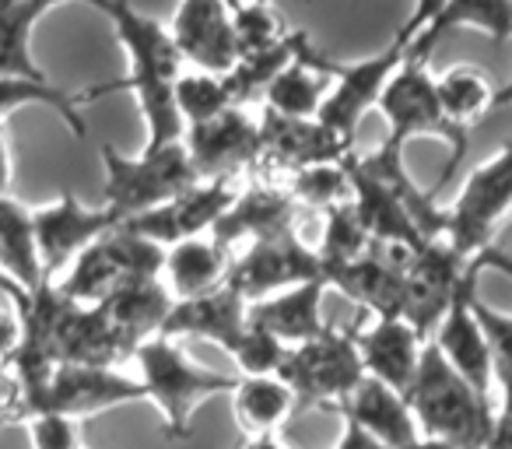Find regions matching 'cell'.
I'll list each match as a JSON object with an SVG mask.
<instances>
[{
  "label": "cell",
  "instance_id": "6da1fadb",
  "mask_svg": "<svg viewBox=\"0 0 512 449\" xmlns=\"http://www.w3.org/2000/svg\"><path fill=\"white\" fill-rule=\"evenodd\" d=\"M92 8L113 22L116 36H120L123 50L130 57V71L120 81H106V85L85 88L81 99L99 102L113 92H130L141 106L144 127H148V144L144 148H162V144L183 141L186 123L176 109V78L183 74V57H179L176 43H172L169 25L155 22V18L141 15L130 0H92Z\"/></svg>",
  "mask_w": 512,
  "mask_h": 449
},
{
  "label": "cell",
  "instance_id": "7a4b0ae2",
  "mask_svg": "<svg viewBox=\"0 0 512 449\" xmlns=\"http://www.w3.org/2000/svg\"><path fill=\"white\" fill-rule=\"evenodd\" d=\"M404 397L421 435L449 442L453 449H484L495 425L491 397L463 383L432 341L421 348L418 376Z\"/></svg>",
  "mask_w": 512,
  "mask_h": 449
},
{
  "label": "cell",
  "instance_id": "3957f363",
  "mask_svg": "<svg viewBox=\"0 0 512 449\" xmlns=\"http://www.w3.org/2000/svg\"><path fill=\"white\" fill-rule=\"evenodd\" d=\"M130 362L141 372V386L148 400L162 414L165 439H186L193 432V411L214 393H232L239 376L214 372L204 365L190 362L186 351L169 337H151L134 351Z\"/></svg>",
  "mask_w": 512,
  "mask_h": 449
},
{
  "label": "cell",
  "instance_id": "277c9868",
  "mask_svg": "<svg viewBox=\"0 0 512 449\" xmlns=\"http://www.w3.org/2000/svg\"><path fill=\"white\" fill-rule=\"evenodd\" d=\"M376 109L386 116V123H390V134H386V141H383V144H390V148L404 151L407 141L425 137V134L442 137V141L453 148L446 158V169H442V176L435 179V186H432V193L439 197V193L449 186V179H453V172L460 169L463 155H467L470 130L456 127V123L442 113L439 92H435V78L428 74V60L404 57V64L397 67L390 85H386L383 95H379Z\"/></svg>",
  "mask_w": 512,
  "mask_h": 449
},
{
  "label": "cell",
  "instance_id": "5b68a950",
  "mask_svg": "<svg viewBox=\"0 0 512 449\" xmlns=\"http://www.w3.org/2000/svg\"><path fill=\"white\" fill-rule=\"evenodd\" d=\"M102 169V207H109L120 221L155 211L200 183L183 141L144 148L137 158L120 155L113 144H102Z\"/></svg>",
  "mask_w": 512,
  "mask_h": 449
},
{
  "label": "cell",
  "instance_id": "8992f818",
  "mask_svg": "<svg viewBox=\"0 0 512 449\" xmlns=\"http://www.w3.org/2000/svg\"><path fill=\"white\" fill-rule=\"evenodd\" d=\"M512 218V141L495 158L477 165L463 190L446 207V243L463 260H477L491 250L502 225Z\"/></svg>",
  "mask_w": 512,
  "mask_h": 449
},
{
  "label": "cell",
  "instance_id": "52a82bcc",
  "mask_svg": "<svg viewBox=\"0 0 512 449\" xmlns=\"http://www.w3.org/2000/svg\"><path fill=\"white\" fill-rule=\"evenodd\" d=\"M278 376L292 386L295 404H299L295 411H309V407L334 411L365 379L362 355H358L355 344V327H327L313 341L295 344L288 351L285 365L278 369Z\"/></svg>",
  "mask_w": 512,
  "mask_h": 449
},
{
  "label": "cell",
  "instance_id": "ba28073f",
  "mask_svg": "<svg viewBox=\"0 0 512 449\" xmlns=\"http://www.w3.org/2000/svg\"><path fill=\"white\" fill-rule=\"evenodd\" d=\"M165 271V246L137 236V232L116 225L109 236L92 243L71 264L64 281H57L67 299L81 306H99L127 281L162 278Z\"/></svg>",
  "mask_w": 512,
  "mask_h": 449
},
{
  "label": "cell",
  "instance_id": "9c48e42d",
  "mask_svg": "<svg viewBox=\"0 0 512 449\" xmlns=\"http://www.w3.org/2000/svg\"><path fill=\"white\" fill-rule=\"evenodd\" d=\"M309 60H313L323 74L334 78V88H330L327 102L320 106L316 120L334 130L337 137H344L348 144H355L362 116L379 106L383 88L390 85L397 67L404 64V43L393 39L383 53H376V57H369V60H358V64H341V60L323 57L316 46H309Z\"/></svg>",
  "mask_w": 512,
  "mask_h": 449
},
{
  "label": "cell",
  "instance_id": "30bf717a",
  "mask_svg": "<svg viewBox=\"0 0 512 449\" xmlns=\"http://www.w3.org/2000/svg\"><path fill=\"white\" fill-rule=\"evenodd\" d=\"M256 120H260V158L249 172H256V179H267V183L288 186V179L302 169L341 165L355 148L320 120H295V116H281L271 109H260Z\"/></svg>",
  "mask_w": 512,
  "mask_h": 449
},
{
  "label": "cell",
  "instance_id": "8fae6325",
  "mask_svg": "<svg viewBox=\"0 0 512 449\" xmlns=\"http://www.w3.org/2000/svg\"><path fill=\"white\" fill-rule=\"evenodd\" d=\"M477 274V260H463L446 239H432L414 253L404 274V320L418 330L421 341H432L453 299Z\"/></svg>",
  "mask_w": 512,
  "mask_h": 449
},
{
  "label": "cell",
  "instance_id": "7c38bea8",
  "mask_svg": "<svg viewBox=\"0 0 512 449\" xmlns=\"http://www.w3.org/2000/svg\"><path fill=\"white\" fill-rule=\"evenodd\" d=\"M306 281H327L323 260L313 246L302 243L299 232H288L264 243H249L246 253L228 267L225 285H232L246 302H260Z\"/></svg>",
  "mask_w": 512,
  "mask_h": 449
},
{
  "label": "cell",
  "instance_id": "4fadbf2b",
  "mask_svg": "<svg viewBox=\"0 0 512 449\" xmlns=\"http://www.w3.org/2000/svg\"><path fill=\"white\" fill-rule=\"evenodd\" d=\"M137 400H148L141 379H130L116 369H92V365H60L50 376V383L29 400L22 418L36 411H53L64 418H92L106 414L113 407H127Z\"/></svg>",
  "mask_w": 512,
  "mask_h": 449
},
{
  "label": "cell",
  "instance_id": "5bb4252c",
  "mask_svg": "<svg viewBox=\"0 0 512 449\" xmlns=\"http://www.w3.org/2000/svg\"><path fill=\"white\" fill-rule=\"evenodd\" d=\"M32 221H36V243L46 281L71 267L88 246L109 236L116 225H123L109 207H85L74 190H64L53 204L36 207Z\"/></svg>",
  "mask_w": 512,
  "mask_h": 449
},
{
  "label": "cell",
  "instance_id": "9a60e30c",
  "mask_svg": "<svg viewBox=\"0 0 512 449\" xmlns=\"http://www.w3.org/2000/svg\"><path fill=\"white\" fill-rule=\"evenodd\" d=\"M418 250L400 243H372L365 257L327 271V285L341 288L372 320H379V316L404 320V274Z\"/></svg>",
  "mask_w": 512,
  "mask_h": 449
},
{
  "label": "cell",
  "instance_id": "2e32d148",
  "mask_svg": "<svg viewBox=\"0 0 512 449\" xmlns=\"http://www.w3.org/2000/svg\"><path fill=\"white\" fill-rule=\"evenodd\" d=\"M183 144L190 151V162L197 179H235L249 172L260 158V120L249 109H225L214 120L186 127Z\"/></svg>",
  "mask_w": 512,
  "mask_h": 449
},
{
  "label": "cell",
  "instance_id": "e0dca14e",
  "mask_svg": "<svg viewBox=\"0 0 512 449\" xmlns=\"http://www.w3.org/2000/svg\"><path fill=\"white\" fill-rule=\"evenodd\" d=\"M235 193L239 190H235L232 179H207V183L190 186L186 193H179L176 200L155 207V211L127 218L123 229L137 232V236L169 250V246L186 243V239L211 236V229L221 221V214L232 207Z\"/></svg>",
  "mask_w": 512,
  "mask_h": 449
},
{
  "label": "cell",
  "instance_id": "ac0fdd59",
  "mask_svg": "<svg viewBox=\"0 0 512 449\" xmlns=\"http://www.w3.org/2000/svg\"><path fill=\"white\" fill-rule=\"evenodd\" d=\"M169 32L179 57L190 60L197 71L225 78L239 60L232 11L225 0H179Z\"/></svg>",
  "mask_w": 512,
  "mask_h": 449
},
{
  "label": "cell",
  "instance_id": "d6986e66",
  "mask_svg": "<svg viewBox=\"0 0 512 449\" xmlns=\"http://www.w3.org/2000/svg\"><path fill=\"white\" fill-rule=\"evenodd\" d=\"M295 218H299V204L288 193V186L267 183V179H253L246 190L235 193L232 207L221 214V221L211 229V239L232 250L235 243H264V239H278L295 232Z\"/></svg>",
  "mask_w": 512,
  "mask_h": 449
},
{
  "label": "cell",
  "instance_id": "ffe728a7",
  "mask_svg": "<svg viewBox=\"0 0 512 449\" xmlns=\"http://www.w3.org/2000/svg\"><path fill=\"white\" fill-rule=\"evenodd\" d=\"M355 344L362 355V369L369 379H379L383 386L397 393H407L418 376L421 348L425 341L418 330L400 316H379L372 323H355Z\"/></svg>",
  "mask_w": 512,
  "mask_h": 449
},
{
  "label": "cell",
  "instance_id": "44dd1931",
  "mask_svg": "<svg viewBox=\"0 0 512 449\" xmlns=\"http://www.w3.org/2000/svg\"><path fill=\"white\" fill-rule=\"evenodd\" d=\"M470 302H474V281H470V285L453 299L449 313L442 316L439 330L432 334V344L439 348V355L453 365V372L463 379V383H470L477 393L491 397V383H495V376H491L488 337H484V330H481V323H477L474 306H470Z\"/></svg>",
  "mask_w": 512,
  "mask_h": 449
},
{
  "label": "cell",
  "instance_id": "7402d4cb",
  "mask_svg": "<svg viewBox=\"0 0 512 449\" xmlns=\"http://www.w3.org/2000/svg\"><path fill=\"white\" fill-rule=\"evenodd\" d=\"M246 309L249 302L232 285H221L207 295H197V299L172 302V313L158 337H169V341H176V337H200V341H211L221 351H228V344L249 327Z\"/></svg>",
  "mask_w": 512,
  "mask_h": 449
},
{
  "label": "cell",
  "instance_id": "603a6c76",
  "mask_svg": "<svg viewBox=\"0 0 512 449\" xmlns=\"http://www.w3.org/2000/svg\"><path fill=\"white\" fill-rule=\"evenodd\" d=\"M334 411L341 418L355 421L358 428H365L386 449H411L421 439L418 421H414L411 407H407V397L390 390V386H383L379 379L365 376L358 383V390L344 404H337Z\"/></svg>",
  "mask_w": 512,
  "mask_h": 449
},
{
  "label": "cell",
  "instance_id": "cb8c5ba5",
  "mask_svg": "<svg viewBox=\"0 0 512 449\" xmlns=\"http://www.w3.org/2000/svg\"><path fill=\"white\" fill-rule=\"evenodd\" d=\"M172 292L165 288L162 278H141V281H127L120 285L106 302H99L102 313H106L109 327L116 330L123 344L134 355L144 341L162 334L165 320L172 313Z\"/></svg>",
  "mask_w": 512,
  "mask_h": 449
},
{
  "label": "cell",
  "instance_id": "d4e9b609",
  "mask_svg": "<svg viewBox=\"0 0 512 449\" xmlns=\"http://www.w3.org/2000/svg\"><path fill=\"white\" fill-rule=\"evenodd\" d=\"M327 288V281H306V285H295L288 292L271 295V299L249 302L246 316L253 327H260L264 334L278 337L281 344L295 348V344L313 341V337H320L327 330V323L320 316Z\"/></svg>",
  "mask_w": 512,
  "mask_h": 449
},
{
  "label": "cell",
  "instance_id": "484cf974",
  "mask_svg": "<svg viewBox=\"0 0 512 449\" xmlns=\"http://www.w3.org/2000/svg\"><path fill=\"white\" fill-rule=\"evenodd\" d=\"M449 29H481L495 43H509L512 39V0H446L439 15L411 39L404 43V57L428 60L439 39Z\"/></svg>",
  "mask_w": 512,
  "mask_h": 449
},
{
  "label": "cell",
  "instance_id": "4316f807",
  "mask_svg": "<svg viewBox=\"0 0 512 449\" xmlns=\"http://www.w3.org/2000/svg\"><path fill=\"white\" fill-rule=\"evenodd\" d=\"M309 46L313 39L302 29H295V57L278 78L267 85L264 92V109L281 116H295V120H316L320 106L327 102L334 78L323 74L320 67L309 60Z\"/></svg>",
  "mask_w": 512,
  "mask_h": 449
},
{
  "label": "cell",
  "instance_id": "83f0119b",
  "mask_svg": "<svg viewBox=\"0 0 512 449\" xmlns=\"http://www.w3.org/2000/svg\"><path fill=\"white\" fill-rule=\"evenodd\" d=\"M228 250L221 243H214L211 236L200 239H186V243H176L165 250V271L162 281L172 292V299H197V295H207L214 288L225 285L228 278Z\"/></svg>",
  "mask_w": 512,
  "mask_h": 449
},
{
  "label": "cell",
  "instance_id": "f1b7e54d",
  "mask_svg": "<svg viewBox=\"0 0 512 449\" xmlns=\"http://www.w3.org/2000/svg\"><path fill=\"white\" fill-rule=\"evenodd\" d=\"M0 271L8 274L25 295L46 285L32 207H25L11 193H0Z\"/></svg>",
  "mask_w": 512,
  "mask_h": 449
},
{
  "label": "cell",
  "instance_id": "f546056e",
  "mask_svg": "<svg viewBox=\"0 0 512 449\" xmlns=\"http://www.w3.org/2000/svg\"><path fill=\"white\" fill-rule=\"evenodd\" d=\"M295 393L281 376H239L232 390V411L246 439L278 435V428L295 414Z\"/></svg>",
  "mask_w": 512,
  "mask_h": 449
},
{
  "label": "cell",
  "instance_id": "4dcf8cb0",
  "mask_svg": "<svg viewBox=\"0 0 512 449\" xmlns=\"http://www.w3.org/2000/svg\"><path fill=\"white\" fill-rule=\"evenodd\" d=\"M57 4H67V0H15V4H0V78L50 81L43 74V67L32 60L29 39L32 29Z\"/></svg>",
  "mask_w": 512,
  "mask_h": 449
},
{
  "label": "cell",
  "instance_id": "1f68e13d",
  "mask_svg": "<svg viewBox=\"0 0 512 449\" xmlns=\"http://www.w3.org/2000/svg\"><path fill=\"white\" fill-rule=\"evenodd\" d=\"M435 92H439L442 113H446L456 127L470 130L477 120H484V116L495 109L498 85L481 67L460 64V67H449L442 78H435Z\"/></svg>",
  "mask_w": 512,
  "mask_h": 449
},
{
  "label": "cell",
  "instance_id": "d6a6232c",
  "mask_svg": "<svg viewBox=\"0 0 512 449\" xmlns=\"http://www.w3.org/2000/svg\"><path fill=\"white\" fill-rule=\"evenodd\" d=\"M22 106H50L53 113H60V120H64L78 137L88 134L85 120H81V106H85L81 92L67 95V92H60L57 85H50V81L0 78V127H4V120Z\"/></svg>",
  "mask_w": 512,
  "mask_h": 449
},
{
  "label": "cell",
  "instance_id": "836d02e7",
  "mask_svg": "<svg viewBox=\"0 0 512 449\" xmlns=\"http://www.w3.org/2000/svg\"><path fill=\"white\" fill-rule=\"evenodd\" d=\"M295 57V32L288 36V43L274 46V50H264V53H249V57H239L235 67L225 74V92H228V102L239 109H246L253 99H264L267 85L292 64Z\"/></svg>",
  "mask_w": 512,
  "mask_h": 449
},
{
  "label": "cell",
  "instance_id": "e575fe53",
  "mask_svg": "<svg viewBox=\"0 0 512 449\" xmlns=\"http://www.w3.org/2000/svg\"><path fill=\"white\" fill-rule=\"evenodd\" d=\"M369 246H372V239H369V232H365L362 218H358L351 200L323 211V239H320V246H316V253H320V260H323V271H334V267H344V264H351V260L365 257Z\"/></svg>",
  "mask_w": 512,
  "mask_h": 449
},
{
  "label": "cell",
  "instance_id": "d590c367",
  "mask_svg": "<svg viewBox=\"0 0 512 449\" xmlns=\"http://www.w3.org/2000/svg\"><path fill=\"white\" fill-rule=\"evenodd\" d=\"M232 11V29H235V43H239V57H249V53H264L274 50V46L288 43L295 29H288L285 18L278 15L271 0H249V4H239Z\"/></svg>",
  "mask_w": 512,
  "mask_h": 449
},
{
  "label": "cell",
  "instance_id": "8d00e7d4",
  "mask_svg": "<svg viewBox=\"0 0 512 449\" xmlns=\"http://www.w3.org/2000/svg\"><path fill=\"white\" fill-rule=\"evenodd\" d=\"M172 95H176V109H179V116H183L186 127L214 120L218 113L232 109L228 92H225V81H221L218 74H207V71L179 74Z\"/></svg>",
  "mask_w": 512,
  "mask_h": 449
},
{
  "label": "cell",
  "instance_id": "74e56055",
  "mask_svg": "<svg viewBox=\"0 0 512 449\" xmlns=\"http://www.w3.org/2000/svg\"><path fill=\"white\" fill-rule=\"evenodd\" d=\"M288 193L295 197V204L306 207H320V211H330V207L351 200V179L348 169L341 165H316V169H302L288 179Z\"/></svg>",
  "mask_w": 512,
  "mask_h": 449
},
{
  "label": "cell",
  "instance_id": "f35d334b",
  "mask_svg": "<svg viewBox=\"0 0 512 449\" xmlns=\"http://www.w3.org/2000/svg\"><path fill=\"white\" fill-rule=\"evenodd\" d=\"M288 351H292L288 344H281L278 337L264 334L260 327L249 323V327L242 330L232 344H228L225 355L235 362L239 376H278V369L285 365Z\"/></svg>",
  "mask_w": 512,
  "mask_h": 449
},
{
  "label": "cell",
  "instance_id": "ab89813d",
  "mask_svg": "<svg viewBox=\"0 0 512 449\" xmlns=\"http://www.w3.org/2000/svg\"><path fill=\"white\" fill-rule=\"evenodd\" d=\"M474 316L481 323L484 337H488V351H491V376H495L498 390H502V404L512 407V316L498 313V309L484 306L474 295Z\"/></svg>",
  "mask_w": 512,
  "mask_h": 449
},
{
  "label": "cell",
  "instance_id": "60d3db41",
  "mask_svg": "<svg viewBox=\"0 0 512 449\" xmlns=\"http://www.w3.org/2000/svg\"><path fill=\"white\" fill-rule=\"evenodd\" d=\"M25 432H29L32 449H85L81 446L78 421L64 418L53 411H36L29 418H22Z\"/></svg>",
  "mask_w": 512,
  "mask_h": 449
},
{
  "label": "cell",
  "instance_id": "b9f144b4",
  "mask_svg": "<svg viewBox=\"0 0 512 449\" xmlns=\"http://www.w3.org/2000/svg\"><path fill=\"white\" fill-rule=\"evenodd\" d=\"M18 341H22V323H18V313L0 309V365H8L11 358H15Z\"/></svg>",
  "mask_w": 512,
  "mask_h": 449
},
{
  "label": "cell",
  "instance_id": "7bdbcfd3",
  "mask_svg": "<svg viewBox=\"0 0 512 449\" xmlns=\"http://www.w3.org/2000/svg\"><path fill=\"white\" fill-rule=\"evenodd\" d=\"M442 4H446V0H418V4H414V11H411V18H407V25L400 29V36H397L400 43H411V39L418 36V32L425 29L435 15H439Z\"/></svg>",
  "mask_w": 512,
  "mask_h": 449
},
{
  "label": "cell",
  "instance_id": "ee69618b",
  "mask_svg": "<svg viewBox=\"0 0 512 449\" xmlns=\"http://www.w3.org/2000/svg\"><path fill=\"white\" fill-rule=\"evenodd\" d=\"M484 449H512V407L502 404L495 411V425H491Z\"/></svg>",
  "mask_w": 512,
  "mask_h": 449
},
{
  "label": "cell",
  "instance_id": "f6af8a7d",
  "mask_svg": "<svg viewBox=\"0 0 512 449\" xmlns=\"http://www.w3.org/2000/svg\"><path fill=\"white\" fill-rule=\"evenodd\" d=\"M337 449H386V446L379 439H372L365 428H358L355 421L344 418V432H341V439H337Z\"/></svg>",
  "mask_w": 512,
  "mask_h": 449
},
{
  "label": "cell",
  "instance_id": "bcb514c9",
  "mask_svg": "<svg viewBox=\"0 0 512 449\" xmlns=\"http://www.w3.org/2000/svg\"><path fill=\"white\" fill-rule=\"evenodd\" d=\"M477 267H481V271H498V274H505V278L512 281V257H509V253H502V250H495V246L477 257Z\"/></svg>",
  "mask_w": 512,
  "mask_h": 449
},
{
  "label": "cell",
  "instance_id": "7dc6e473",
  "mask_svg": "<svg viewBox=\"0 0 512 449\" xmlns=\"http://www.w3.org/2000/svg\"><path fill=\"white\" fill-rule=\"evenodd\" d=\"M11 183V158H8V141H4V127H0V193H8Z\"/></svg>",
  "mask_w": 512,
  "mask_h": 449
},
{
  "label": "cell",
  "instance_id": "c3c4849f",
  "mask_svg": "<svg viewBox=\"0 0 512 449\" xmlns=\"http://www.w3.org/2000/svg\"><path fill=\"white\" fill-rule=\"evenodd\" d=\"M0 295H4V302H11V309H15L18 302L25 299V292H22V288H18L15 281H11L4 271H0Z\"/></svg>",
  "mask_w": 512,
  "mask_h": 449
},
{
  "label": "cell",
  "instance_id": "681fc988",
  "mask_svg": "<svg viewBox=\"0 0 512 449\" xmlns=\"http://www.w3.org/2000/svg\"><path fill=\"white\" fill-rule=\"evenodd\" d=\"M242 449H288V446L278 439V435H256V439H246Z\"/></svg>",
  "mask_w": 512,
  "mask_h": 449
},
{
  "label": "cell",
  "instance_id": "f907efd6",
  "mask_svg": "<svg viewBox=\"0 0 512 449\" xmlns=\"http://www.w3.org/2000/svg\"><path fill=\"white\" fill-rule=\"evenodd\" d=\"M502 106H512V81L498 85V92H495V109H502Z\"/></svg>",
  "mask_w": 512,
  "mask_h": 449
},
{
  "label": "cell",
  "instance_id": "816d5d0a",
  "mask_svg": "<svg viewBox=\"0 0 512 449\" xmlns=\"http://www.w3.org/2000/svg\"><path fill=\"white\" fill-rule=\"evenodd\" d=\"M411 449H453V446H449V442H442V439H428V435H421Z\"/></svg>",
  "mask_w": 512,
  "mask_h": 449
},
{
  "label": "cell",
  "instance_id": "f5cc1de1",
  "mask_svg": "<svg viewBox=\"0 0 512 449\" xmlns=\"http://www.w3.org/2000/svg\"><path fill=\"white\" fill-rule=\"evenodd\" d=\"M228 8H239V4H249V0H225Z\"/></svg>",
  "mask_w": 512,
  "mask_h": 449
},
{
  "label": "cell",
  "instance_id": "db71d44e",
  "mask_svg": "<svg viewBox=\"0 0 512 449\" xmlns=\"http://www.w3.org/2000/svg\"><path fill=\"white\" fill-rule=\"evenodd\" d=\"M8 425H11V421H8V418H0V432H4V428H8Z\"/></svg>",
  "mask_w": 512,
  "mask_h": 449
},
{
  "label": "cell",
  "instance_id": "11a10c76",
  "mask_svg": "<svg viewBox=\"0 0 512 449\" xmlns=\"http://www.w3.org/2000/svg\"><path fill=\"white\" fill-rule=\"evenodd\" d=\"M0 4H15V0H0Z\"/></svg>",
  "mask_w": 512,
  "mask_h": 449
},
{
  "label": "cell",
  "instance_id": "9f6ffc18",
  "mask_svg": "<svg viewBox=\"0 0 512 449\" xmlns=\"http://www.w3.org/2000/svg\"><path fill=\"white\" fill-rule=\"evenodd\" d=\"M85 4H92V0H85Z\"/></svg>",
  "mask_w": 512,
  "mask_h": 449
}]
</instances>
